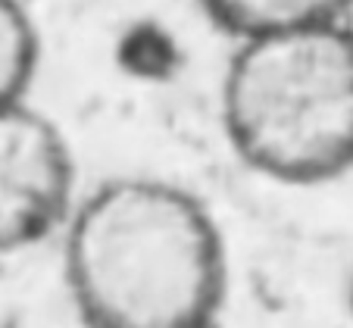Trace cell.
Returning <instances> with one entry per match:
<instances>
[{
  "mask_svg": "<svg viewBox=\"0 0 353 328\" xmlns=\"http://www.w3.org/2000/svg\"><path fill=\"white\" fill-rule=\"evenodd\" d=\"M41 60V38L22 0H0V107L26 101Z\"/></svg>",
  "mask_w": 353,
  "mask_h": 328,
  "instance_id": "5b68a950",
  "label": "cell"
},
{
  "mask_svg": "<svg viewBox=\"0 0 353 328\" xmlns=\"http://www.w3.org/2000/svg\"><path fill=\"white\" fill-rule=\"evenodd\" d=\"M75 201V160L57 122L28 101L0 107V254L63 232Z\"/></svg>",
  "mask_w": 353,
  "mask_h": 328,
  "instance_id": "3957f363",
  "label": "cell"
},
{
  "mask_svg": "<svg viewBox=\"0 0 353 328\" xmlns=\"http://www.w3.org/2000/svg\"><path fill=\"white\" fill-rule=\"evenodd\" d=\"M200 10L234 41L279 28L347 19L353 0H197Z\"/></svg>",
  "mask_w": 353,
  "mask_h": 328,
  "instance_id": "277c9868",
  "label": "cell"
},
{
  "mask_svg": "<svg viewBox=\"0 0 353 328\" xmlns=\"http://www.w3.org/2000/svg\"><path fill=\"white\" fill-rule=\"evenodd\" d=\"M219 116L250 172L281 185L344 175L353 169V25L313 22L234 41Z\"/></svg>",
  "mask_w": 353,
  "mask_h": 328,
  "instance_id": "7a4b0ae2",
  "label": "cell"
},
{
  "mask_svg": "<svg viewBox=\"0 0 353 328\" xmlns=\"http://www.w3.org/2000/svg\"><path fill=\"white\" fill-rule=\"evenodd\" d=\"M63 272L88 328L216 325L225 238L194 191L119 175L79 197L63 225Z\"/></svg>",
  "mask_w": 353,
  "mask_h": 328,
  "instance_id": "6da1fadb",
  "label": "cell"
},
{
  "mask_svg": "<svg viewBox=\"0 0 353 328\" xmlns=\"http://www.w3.org/2000/svg\"><path fill=\"white\" fill-rule=\"evenodd\" d=\"M207 328H216V325H207Z\"/></svg>",
  "mask_w": 353,
  "mask_h": 328,
  "instance_id": "8992f818",
  "label": "cell"
}]
</instances>
